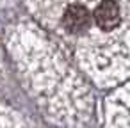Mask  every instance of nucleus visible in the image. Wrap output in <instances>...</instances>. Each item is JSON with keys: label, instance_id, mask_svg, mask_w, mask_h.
I'll return each mask as SVG.
<instances>
[{"label": "nucleus", "instance_id": "1", "mask_svg": "<svg viewBox=\"0 0 130 128\" xmlns=\"http://www.w3.org/2000/svg\"><path fill=\"white\" fill-rule=\"evenodd\" d=\"M94 22L100 29L103 30H112L114 27L119 25L121 20V11L116 0H103V2L94 9Z\"/></svg>", "mask_w": 130, "mask_h": 128}, {"label": "nucleus", "instance_id": "2", "mask_svg": "<svg viewBox=\"0 0 130 128\" xmlns=\"http://www.w3.org/2000/svg\"><path fill=\"white\" fill-rule=\"evenodd\" d=\"M62 23L70 32H82L91 25V14H89L87 7H84L80 4H73L64 11Z\"/></svg>", "mask_w": 130, "mask_h": 128}]
</instances>
